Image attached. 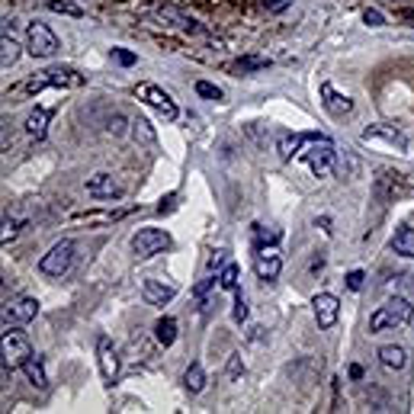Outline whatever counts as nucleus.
<instances>
[{
    "mask_svg": "<svg viewBox=\"0 0 414 414\" xmlns=\"http://www.w3.org/2000/svg\"><path fill=\"white\" fill-rule=\"evenodd\" d=\"M411 318H414L411 299H405V295H395V299H389L386 305H379V309L369 315V334H382V331L405 328Z\"/></svg>",
    "mask_w": 414,
    "mask_h": 414,
    "instance_id": "nucleus-1",
    "label": "nucleus"
},
{
    "mask_svg": "<svg viewBox=\"0 0 414 414\" xmlns=\"http://www.w3.org/2000/svg\"><path fill=\"white\" fill-rule=\"evenodd\" d=\"M74 264V241H55L49 251L39 257V273L42 276H64Z\"/></svg>",
    "mask_w": 414,
    "mask_h": 414,
    "instance_id": "nucleus-2",
    "label": "nucleus"
},
{
    "mask_svg": "<svg viewBox=\"0 0 414 414\" xmlns=\"http://www.w3.org/2000/svg\"><path fill=\"white\" fill-rule=\"evenodd\" d=\"M45 87H84V74H78L74 68H49V71H42L39 78H29L26 84H23V90L39 93V90H45Z\"/></svg>",
    "mask_w": 414,
    "mask_h": 414,
    "instance_id": "nucleus-3",
    "label": "nucleus"
},
{
    "mask_svg": "<svg viewBox=\"0 0 414 414\" xmlns=\"http://www.w3.org/2000/svg\"><path fill=\"white\" fill-rule=\"evenodd\" d=\"M302 161L312 167V174L315 177H328L331 170H334V161H337V148L331 145V138H315L309 148L302 151Z\"/></svg>",
    "mask_w": 414,
    "mask_h": 414,
    "instance_id": "nucleus-4",
    "label": "nucleus"
},
{
    "mask_svg": "<svg viewBox=\"0 0 414 414\" xmlns=\"http://www.w3.org/2000/svg\"><path fill=\"white\" fill-rule=\"evenodd\" d=\"M26 49L32 58H52L58 52V35L52 32L45 23L32 20L26 26Z\"/></svg>",
    "mask_w": 414,
    "mask_h": 414,
    "instance_id": "nucleus-5",
    "label": "nucleus"
},
{
    "mask_svg": "<svg viewBox=\"0 0 414 414\" xmlns=\"http://www.w3.org/2000/svg\"><path fill=\"white\" fill-rule=\"evenodd\" d=\"M29 357H32L29 337L7 324V328H4V366H7V369H16V366H23Z\"/></svg>",
    "mask_w": 414,
    "mask_h": 414,
    "instance_id": "nucleus-6",
    "label": "nucleus"
},
{
    "mask_svg": "<svg viewBox=\"0 0 414 414\" xmlns=\"http://www.w3.org/2000/svg\"><path fill=\"white\" fill-rule=\"evenodd\" d=\"M167 247H170V235L161 232V228H138L132 235V254L138 260L155 257V254L167 251Z\"/></svg>",
    "mask_w": 414,
    "mask_h": 414,
    "instance_id": "nucleus-7",
    "label": "nucleus"
},
{
    "mask_svg": "<svg viewBox=\"0 0 414 414\" xmlns=\"http://www.w3.org/2000/svg\"><path fill=\"white\" fill-rule=\"evenodd\" d=\"M135 97L145 100V103L151 106V110H158L167 122H174V119H177V112H180V110H177V103H174V97H170V93L164 90V87H158V84H138Z\"/></svg>",
    "mask_w": 414,
    "mask_h": 414,
    "instance_id": "nucleus-8",
    "label": "nucleus"
},
{
    "mask_svg": "<svg viewBox=\"0 0 414 414\" xmlns=\"http://www.w3.org/2000/svg\"><path fill=\"white\" fill-rule=\"evenodd\" d=\"M84 190H87V196H93V199H119L122 196V183L116 180V174L100 170V174L87 177Z\"/></svg>",
    "mask_w": 414,
    "mask_h": 414,
    "instance_id": "nucleus-9",
    "label": "nucleus"
},
{
    "mask_svg": "<svg viewBox=\"0 0 414 414\" xmlns=\"http://www.w3.org/2000/svg\"><path fill=\"white\" fill-rule=\"evenodd\" d=\"M312 312H315V321L321 331H331L337 324V318H341V299L331 292H318L315 299H312Z\"/></svg>",
    "mask_w": 414,
    "mask_h": 414,
    "instance_id": "nucleus-10",
    "label": "nucleus"
},
{
    "mask_svg": "<svg viewBox=\"0 0 414 414\" xmlns=\"http://www.w3.org/2000/svg\"><path fill=\"white\" fill-rule=\"evenodd\" d=\"M97 360H100V372H103V379L112 386V382L119 379L122 360H119V350L112 347L110 337H100V341H97Z\"/></svg>",
    "mask_w": 414,
    "mask_h": 414,
    "instance_id": "nucleus-11",
    "label": "nucleus"
},
{
    "mask_svg": "<svg viewBox=\"0 0 414 414\" xmlns=\"http://www.w3.org/2000/svg\"><path fill=\"white\" fill-rule=\"evenodd\" d=\"M283 270V257L276 254V247H260L257 257H254V273L260 283H273Z\"/></svg>",
    "mask_w": 414,
    "mask_h": 414,
    "instance_id": "nucleus-12",
    "label": "nucleus"
},
{
    "mask_svg": "<svg viewBox=\"0 0 414 414\" xmlns=\"http://www.w3.org/2000/svg\"><path fill=\"white\" fill-rule=\"evenodd\" d=\"M141 295H145L148 305H167L177 299V286L174 283L158 280V276H148V280L141 283Z\"/></svg>",
    "mask_w": 414,
    "mask_h": 414,
    "instance_id": "nucleus-13",
    "label": "nucleus"
},
{
    "mask_svg": "<svg viewBox=\"0 0 414 414\" xmlns=\"http://www.w3.org/2000/svg\"><path fill=\"white\" fill-rule=\"evenodd\" d=\"M35 315H39V299L23 295V299H16L4 309V324H29Z\"/></svg>",
    "mask_w": 414,
    "mask_h": 414,
    "instance_id": "nucleus-14",
    "label": "nucleus"
},
{
    "mask_svg": "<svg viewBox=\"0 0 414 414\" xmlns=\"http://www.w3.org/2000/svg\"><path fill=\"white\" fill-rule=\"evenodd\" d=\"M321 138L318 132H309V135H295V132H276V151H280L283 161H289L292 155H299V148H302V141H315Z\"/></svg>",
    "mask_w": 414,
    "mask_h": 414,
    "instance_id": "nucleus-15",
    "label": "nucleus"
},
{
    "mask_svg": "<svg viewBox=\"0 0 414 414\" xmlns=\"http://www.w3.org/2000/svg\"><path fill=\"white\" fill-rule=\"evenodd\" d=\"M363 138L366 141H389L392 148H398V151H408V138H405V132L401 129H395V126H369L363 132Z\"/></svg>",
    "mask_w": 414,
    "mask_h": 414,
    "instance_id": "nucleus-16",
    "label": "nucleus"
},
{
    "mask_svg": "<svg viewBox=\"0 0 414 414\" xmlns=\"http://www.w3.org/2000/svg\"><path fill=\"white\" fill-rule=\"evenodd\" d=\"M321 97H324V110H328L331 116H347V112L353 110V100L344 97V93H337L331 84L321 87Z\"/></svg>",
    "mask_w": 414,
    "mask_h": 414,
    "instance_id": "nucleus-17",
    "label": "nucleus"
},
{
    "mask_svg": "<svg viewBox=\"0 0 414 414\" xmlns=\"http://www.w3.org/2000/svg\"><path fill=\"white\" fill-rule=\"evenodd\" d=\"M392 251L398 254V257H408L414 260V228L411 225H398L392 235Z\"/></svg>",
    "mask_w": 414,
    "mask_h": 414,
    "instance_id": "nucleus-18",
    "label": "nucleus"
},
{
    "mask_svg": "<svg viewBox=\"0 0 414 414\" xmlns=\"http://www.w3.org/2000/svg\"><path fill=\"white\" fill-rule=\"evenodd\" d=\"M379 363L386 366V369H405V363H408V353H405V347H398V344H386V347H379Z\"/></svg>",
    "mask_w": 414,
    "mask_h": 414,
    "instance_id": "nucleus-19",
    "label": "nucleus"
},
{
    "mask_svg": "<svg viewBox=\"0 0 414 414\" xmlns=\"http://www.w3.org/2000/svg\"><path fill=\"white\" fill-rule=\"evenodd\" d=\"M49 110H42V106H35L32 112L26 116V132L32 135V138H45V132H49Z\"/></svg>",
    "mask_w": 414,
    "mask_h": 414,
    "instance_id": "nucleus-20",
    "label": "nucleus"
},
{
    "mask_svg": "<svg viewBox=\"0 0 414 414\" xmlns=\"http://www.w3.org/2000/svg\"><path fill=\"white\" fill-rule=\"evenodd\" d=\"M206 369H203V363H190L187 366V372H183V386H187V392L190 395H199L206 389Z\"/></svg>",
    "mask_w": 414,
    "mask_h": 414,
    "instance_id": "nucleus-21",
    "label": "nucleus"
},
{
    "mask_svg": "<svg viewBox=\"0 0 414 414\" xmlns=\"http://www.w3.org/2000/svg\"><path fill=\"white\" fill-rule=\"evenodd\" d=\"M155 341L161 347H170L177 341V318H170V315H164V318H158V324H155Z\"/></svg>",
    "mask_w": 414,
    "mask_h": 414,
    "instance_id": "nucleus-22",
    "label": "nucleus"
},
{
    "mask_svg": "<svg viewBox=\"0 0 414 414\" xmlns=\"http://www.w3.org/2000/svg\"><path fill=\"white\" fill-rule=\"evenodd\" d=\"M20 369H23V372H26V379H29V382H32V386H35V389H39V392H42V389H49V376H45L42 363H39V360H35V357H29V360H26V363H23V366H20Z\"/></svg>",
    "mask_w": 414,
    "mask_h": 414,
    "instance_id": "nucleus-23",
    "label": "nucleus"
},
{
    "mask_svg": "<svg viewBox=\"0 0 414 414\" xmlns=\"http://www.w3.org/2000/svg\"><path fill=\"white\" fill-rule=\"evenodd\" d=\"M16 58H20V45H16L10 35H4V39H0V64L10 68V64H16Z\"/></svg>",
    "mask_w": 414,
    "mask_h": 414,
    "instance_id": "nucleus-24",
    "label": "nucleus"
},
{
    "mask_svg": "<svg viewBox=\"0 0 414 414\" xmlns=\"http://www.w3.org/2000/svg\"><path fill=\"white\" fill-rule=\"evenodd\" d=\"M49 10L52 13H61V16H84V7L81 4H74V0H49Z\"/></svg>",
    "mask_w": 414,
    "mask_h": 414,
    "instance_id": "nucleus-25",
    "label": "nucleus"
},
{
    "mask_svg": "<svg viewBox=\"0 0 414 414\" xmlns=\"http://www.w3.org/2000/svg\"><path fill=\"white\" fill-rule=\"evenodd\" d=\"M132 132H135V138H141L145 145H158V132L148 119H132Z\"/></svg>",
    "mask_w": 414,
    "mask_h": 414,
    "instance_id": "nucleus-26",
    "label": "nucleus"
},
{
    "mask_svg": "<svg viewBox=\"0 0 414 414\" xmlns=\"http://www.w3.org/2000/svg\"><path fill=\"white\" fill-rule=\"evenodd\" d=\"M264 68H270V61L267 58H238V61L232 64V71H241V74H254V71H264Z\"/></svg>",
    "mask_w": 414,
    "mask_h": 414,
    "instance_id": "nucleus-27",
    "label": "nucleus"
},
{
    "mask_svg": "<svg viewBox=\"0 0 414 414\" xmlns=\"http://www.w3.org/2000/svg\"><path fill=\"white\" fill-rule=\"evenodd\" d=\"M218 286L228 289V292H238V267L235 264H225L222 273H218Z\"/></svg>",
    "mask_w": 414,
    "mask_h": 414,
    "instance_id": "nucleus-28",
    "label": "nucleus"
},
{
    "mask_svg": "<svg viewBox=\"0 0 414 414\" xmlns=\"http://www.w3.org/2000/svg\"><path fill=\"white\" fill-rule=\"evenodd\" d=\"M244 376V363H241V353H232L228 363H225V379L228 382H238Z\"/></svg>",
    "mask_w": 414,
    "mask_h": 414,
    "instance_id": "nucleus-29",
    "label": "nucleus"
},
{
    "mask_svg": "<svg viewBox=\"0 0 414 414\" xmlns=\"http://www.w3.org/2000/svg\"><path fill=\"white\" fill-rule=\"evenodd\" d=\"M126 126H132V122H129L122 112H112L110 119H106V132L116 135V138H122V135H126Z\"/></svg>",
    "mask_w": 414,
    "mask_h": 414,
    "instance_id": "nucleus-30",
    "label": "nucleus"
},
{
    "mask_svg": "<svg viewBox=\"0 0 414 414\" xmlns=\"http://www.w3.org/2000/svg\"><path fill=\"white\" fill-rule=\"evenodd\" d=\"M196 93H199V97H206V100H215V103L222 100V90H218L215 84H209V81H199V84H196Z\"/></svg>",
    "mask_w": 414,
    "mask_h": 414,
    "instance_id": "nucleus-31",
    "label": "nucleus"
},
{
    "mask_svg": "<svg viewBox=\"0 0 414 414\" xmlns=\"http://www.w3.org/2000/svg\"><path fill=\"white\" fill-rule=\"evenodd\" d=\"M235 321H244L247 318V302H244V295H241V289L235 292V312H232Z\"/></svg>",
    "mask_w": 414,
    "mask_h": 414,
    "instance_id": "nucleus-32",
    "label": "nucleus"
},
{
    "mask_svg": "<svg viewBox=\"0 0 414 414\" xmlns=\"http://www.w3.org/2000/svg\"><path fill=\"white\" fill-rule=\"evenodd\" d=\"M16 232H20V222H13V218H4V235H0V241L7 244L10 238H16Z\"/></svg>",
    "mask_w": 414,
    "mask_h": 414,
    "instance_id": "nucleus-33",
    "label": "nucleus"
},
{
    "mask_svg": "<svg viewBox=\"0 0 414 414\" xmlns=\"http://www.w3.org/2000/svg\"><path fill=\"white\" fill-rule=\"evenodd\" d=\"M363 20L369 23V26H386V16H382L379 10H372V7H369V10H366V13H363Z\"/></svg>",
    "mask_w": 414,
    "mask_h": 414,
    "instance_id": "nucleus-34",
    "label": "nucleus"
},
{
    "mask_svg": "<svg viewBox=\"0 0 414 414\" xmlns=\"http://www.w3.org/2000/svg\"><path fill=\"white\" fill-rule=\"evenodd\" d=\"M363 270H353V273H347V286L353 289V292H357V289H363Z\"/></svg>",
    "mask_w": 414,
    "mask_h": 414,
    "instance_id": "nucleus-35",
    "label": "nucleus"
},
{
    "mask_svg": "<svg viewBox=\"0 0 414 414\" xmlns=\"http://www.w3.org/2000/svg\"><path fill=\"white\" fill-rule=\"evenodd\" d=\"M215 280H218V276H206L203 283H196V289H193V295H196V299H203V295L209 292V286H212V283H215Z\"/></svg>",
    "mask_w": 414,
    "mask_h": 414,
    "instance_id": "nucleus-36",
    "label": "nucleus"
},
{
    "mask_svg": "<svg viewBox=\"0 0 414 414\" xmlns=\"http://www.w3.org/2000/svg\"><path fill=\"white\" fill-rule=\"evenodd\" d=\"M254 235H257V241H276V238H280L276 232H267L264 225H254Z\"/></svg>",
    "mask_w": 414,
    "mask_h": 414,
    "instance_id": "nucleus-37",
    "label": "nucleus"
},
{
    "mask_svg": "<svg viewBox=\"0 0 414 414\" xmlns=\"http://www.w3.org/2000/svg\"><path fill=\"white\" fill-rule=\"evenodd\" d=\"M112 58H116L119 64H135V55H132V52H122V49L112 52Z\"/></svg>",
    "mask_w": 414,
    "mask_h": 414,
    "instance_id": "nucleus-38",
    "label": "nucleus"
},
{
    "mask_svg": "<svg viewBox=\"0 0 414 414\" xmlns=\"http://www.w3.org/2000/svg\"><path fill=\"white\" fill-rule=\"evenodd\" d=\"M225 254H228L225 247H222V251H215V254H212V260H209V267H212V270H215V267H222V264H225Z\"/></svg>",
    "mask_w": 414,
    "mask_h": 414,
    "instance_id": "nucleus-39",
    "label": "nucleus"
},
{
    "mask_svg": "<svg viewBox=\"0 0 414 414\" xmlns=\"http://www.w3.org/2000/svg\"><path fill=\"white\" fill-rule=\"evenodd\" d=\"M267 7L270 10H283V7H286V0H267Z\"/></svg>",
    "mask_w": 414,
    "mask_h": 414,
    "instance_id": "nucleus-40",
    "label": "nucleus"
}]
</instances>
